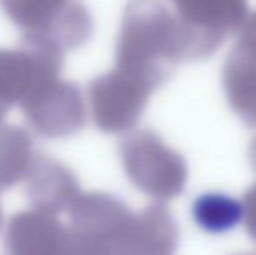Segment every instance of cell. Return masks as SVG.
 Returning a JSON list of instances; mask_svg holds the SVG:
<instances>
[{
    "label": "cell",
    "mask_w": 256,
    "mask_h": 255,
    "mask_svg": "<svg viewBox=\"0 0 256 255\" xmlns=\"http://www.w3.org/2000/svg\"><path fill=\"white\" fill-rule=\"evenodd\" d=\"M188 41L190 60H202L220 48L226 35L240 30L248 0H171Z\"/></svg>",
    "instance_id": "7"
},
{
    "label": "cell",
    "mask_w": 256,
    "mask_h": 255,
    "mask_svg": "<svg viewBox=\"0 0 256 255\" xmlns=\"http://www.w3.org/2000/svg\"><path fill=\"white\" fill-rule=\"evenodd\" d=\"M26 123L44 138H68L86 124V103L75 82L60 74L38 79L20 102Z\"/></svg>",
    "instance_id": "5"
},
{
    "label": "cell",
    "mask_w": 256,
    "mask_h": 255,
    "mask_svg": "<svg viewBox=\"0 0 256 255\" xmlns=\"http://www.w3.org/2000/svg\"><path fill=\"white\" fill-rule=\"evenodd\" d=\"M192 217L209 234H223L242 220V203L222 192H208L194 201Z\"/></svg>",
    "instance_id": "14"
},
{
    "label": "cell",
    "mask_w": 256,
    "mask_h": 255,
    "mask_svg": "<svg viewBox=\"0 0 256 255\" xmlns=\"http://www.w3.org/2000/svg\"><path fill=\"white\" fill-rule=\"evenodd\" d=\"M152 93L146 84L115 67L88 86L92 121L103 133L131 131Z\"/></svg>",
    "instance_id": "6"
},
{
    "label": "cell",
    "mask_w": 256,
    "mask_h": 255,
    "mask_svg": "<svg viewBox=\"0 0 256 255\" xmlns=\"http://www.w3.org/2000/svg\"><path fill=\"white\" fill-rule=\"evenodd\" d=\"M242 218L250 236L256 241V184L244 194L242 199Z\"/></svg>",
    "instance_id": "15"
},
{
    "label": "cell",
    "mask_w": 256,
    "mask_h": 255,
    "mask_svg": "<svg viewBox=\"0 0 256 255\" xmlns=\"http://www.w3.org/2000/svg\"><path fill=\"white\" fill-rule=\"evenodd\" d=\"M26 196L34 208L49 213H61L72 206L80 194L75 173L49 156L35 154L24 173Z\"/></svg>",
    "instance_id": "11"
},
{
    "label": "cell",
    "mask_w": 256,
    "mask_h": 255,
    "mask_svg": "<svg viewBox=\"0 0 256 255\" xmlns=\"http://www.w3.org/2000/svg\"><path fill=\"white\" fill-rule=\"evenodd\" d=\"M34 156V140L26 129L0 123V191L23 180Z\"/></svg>",
    "instance_id": "13"
},
{
    "label": "cell",
    "mask_w": 256,
    "mask_h": 255,
    "mask_svg": "<svg viewBox=\"0 0 256 255\" xmlns=\"http://www.w3.org/2000/svg\"><path fill=\"white\" fill-rule=\"evenodd\" d=\"M183 62H190L188 41L176 14L160 0H131L122 16L115 67L155 91Z\"/></svg>",
    "instance_id": "1"
},
{
    "label": "cell",
    "mask_w": 256,
    "mask_h": 255,
    "mask_svg": "<svg viewBox=\"0 0 256 255\" xmlns=\"http://www.w3.org/2000/svg\"><path fill=\"white\" fill-rule=\"evenodd\" d=\"M120 157L126 175L136 189L158 201L180 196L188 178L185 157L166 145L152 129H138L122 140Z\"/></svg>",
    "instance_id": "4"
},
{
    "label": "cell",
    "mask_w": 256,
    "mask_h": 255,
    "mask_svg": "<svg viewBox=\"0 0 256 255\" xmlns=\"http://www.w3.org/2000/svg\"><path fill=\"white\" fill-rule=\"evenodd\" d=\"M250 161H251V164H253V168L256 170V136L253 138L251 147H250Z\"/></svg>",
    "instance_id": "16"
},
{
    "label": "cell",
    "mask_w": 256,
    "mask_h": 255,
    "mask_svg": "<svg viewBox=\"0 0 256 255\" xmlns=\"http://www.w3.org/2000/svg\"><path fill=\"white\" fill-rule=\"evenodd\" d=\"M6 248L14 255H58L70 252L68 229L49 211H20L9 220Z\"/></svg>",
    "instance_id": "10"
},
{
    "label": "cell",
    "mask_w": 256,
    "mask_h": 255,
    "mask_svg": "<svg viewBox=\"0 0 256 255\" xmlns=\"http://www.w3.org/2000/svg\"><path fill=\"white\" fill-rule=\"evenodd\" d=\"M0 227H2V208H0Z\"/></svg>",
    "instance_id": "17"
},
{
    "label": "cell",
    "mask_w": 256,
    "mask_h": 255,
    "mask_svg": "<svg viewBox=\"0 0 256 255\" xmlns=\"http://www.w3.org/2000/svg\"><path fill=\"white\" fill-rule=\"evenodd\" d=\"M236 48L223 65V88L234 112L256 126V13L240 27Z\"/></svg>",
    "instance_id": "9"
},
{
    "label": "cell",
    "mask_w": 256,
    "mask_h": 255,
    "mask_svg": "<svg viewBox=\"0 0 256 255\" xmlns=\"http://www.w3.org/2000/svg\"><path fill=\"white\" fill-rule=\"evenodd\" d=\"M68 210V253H131L136 213L117 196L80 192Z\"/></svg>",
    "instance_id": "2"
},
{
    "label": "cell",
    "mask_w": 256,
    "mask_h": 255,
    "mask_svg": "<svg viewBox=\"0 0 256 255\" xmlns=\"http://www.w3.org/2000/svg\"><path fill=\"white\" fill-rule=\"evenodd\" d=\"M0 7L23 32V39L63 53L84 46L94 30L82 0H0Z\"/></svg>",
    "instance_id": "3"
},
{
    "label": "cell",
    "mask_w": 256,
    "mask_h": 255,
    "mask_svg": "<svg viewBox=\"0 0 256 255\" xmlns=\"http://www.w3.org/2000/svg\"><path fill=\"white\" fill-rule=\"evenodd\" d=\"M178 245V225L162 203H154L134 215L131 253L166 255Z\"/></svg>",
    "instance_id": "12"
},
{
    "label": "cell",
    "mask_w": 256,
    "mask_h": 255,
    "mask_svg": "<svg viewBox=\"0 0 256 255\" xmlns=\"http://www.w3.org/2000/svg\"><path fill=\"white\" fill-rule=\"evenodd\" d=\"M63 58L60 49L26 39L14 49H0V121L38 79L60 74Z\"/></svg>",
    "instance_id": "8"
}]
</instances>
